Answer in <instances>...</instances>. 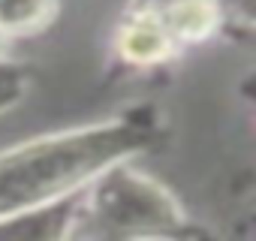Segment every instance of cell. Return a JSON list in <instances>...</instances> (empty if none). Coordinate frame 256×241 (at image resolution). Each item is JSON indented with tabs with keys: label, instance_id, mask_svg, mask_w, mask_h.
Instances as JSON below:
<instances>
[{
	"label": "cell",
	"instance_id": "1",
	"mask_svg": "<svg viewBox=\"0 0 256 241\" xmlns=\"http://www.w3.org/2000/svg\"><path fill=\"white\" fill-rule=\"evenodd\" d=\"M160 118L130 108L112 120L42 136L0 154V217L34 211L88 187L106 169L151 148Z\"/></svg>",
	"mask_w": 256,
	"mask_h": 241
},
{
	"label": "cell",
	"instance_id": "2",
	"mask_svg": "<svg viewBox=\"0 0 256 241\" xmlns=\"http://www.w3.org/2000/svg\"><path fill=\"white\" fill-rule=\"evenodd\" d=\"M82 211H90L102 226L126 235H169L184 226V214L172 196L130 172L126 163L106 169L82 190Z\"/></svg>",
	"mask_w": 256,
	"mask_h": 241
},
{
	"label": "cell",
	"instance_id": "3",
	"mask_svg": "<svg viewBox=\"0 0 256 241\" xmlns=\"http://www.w3.org/2000/svg\"><path fill=\"white\" fill-rule=\"evenodd\" d=\"M82 190L34 211L0 217V241H66L82 214Z\"/></svg>",
	"mask_w": 256,
	"mask_h": 241
},
{
	"label": "cell",
	"instance_id": "4",
	"mask_svg": "<svg viewBox=\"0 0 256 241\" xmlns=\"http://www.w3.org/2000/svg\"><path fill=\"white\" fill-rule=\"evenodd\" d=\"M175 42L172 36L166 34L163 22L154 16V12H136V18H130L120 34H118V52L124 60H130L136 66H151V64H160L172 54Z\"/></svg>",
	"mask_w": 256,
	"mask_h": 241
},
{
	"label": "cell",
	"instance_id": "5",
	"mask_svg": "<svg viewBox=\"0 0 256 241\" xmlns=\"http://www.w3.org/2000/svg\"><path fill=\"white\" fill-rule=\"evenodd\" d=\"M145 12H154L166 34L172 36V42H199L205 40L214 24H217V12H214V4L211 0H172L166 10H145Z\"/></svg>",
	"mask_w": 256,
	"mask_h": 241
},
{
	"label": "cell",
	"instance_id": "6",
	"mask_svg": "<svg viewBox=\"0 0 256 241\" xmlns=\"http://www.w3.org/2000/svg\"><path fill=\"white\" fill-rule=\"evenodd\" d=\"M52 18V0H0V30L28 34Z\"/></svg>",
	"mask_w": 256,
	"mask_h": 241
},
{
	"label": "cell",
	"instance_id": "7",
	"mask_svg": "<svg viewBox=\"0 0 256 241\" xmlns=\"http://www.w3.org/2000/svg\"><path fill=\"white\" fill-rule=\"evenodd\" d=\"M24 88H28L24 70H18L12 64H0V112H6L10 106H16L22 100Z\"/></svg>",
	"mask_w": 256,
	"mask_h": 241
},
{
	"label": "cell",
	"instance_id": "8",
	"mask_svg": "<svg viewBox=\"0 0 256 241\" xmlns=\"http://www.w3.org/2000/svg\"><path fill=\"white\" fill-rule=\"evenodd\" d=\"M4 40H6V34H4V30H0V46H4Z\"/></svg>",
	"mask_w": 256,
	"mask_h": 241
}]
</instances>
